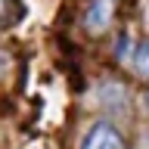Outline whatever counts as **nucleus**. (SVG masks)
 <instances>
[{"label": "nucleus", "instance_id": "f257e3e1", "mask_svg": "<svg viewBox=\"0 0 149 149\" xmlns=\"http://www.w3.org/2000/svg\"><path fill=\"white\" fill-rule=\"evenodd\" d=\"M81 149H124V137H121V130L115 124L96 121L81 137Z\"/></svg>", "mask_w": 149, "mask_h": 149}, {"label": "nucleus", "instance_id": "f03ea898", "mask_svg": "<svg viewBox=\"0 0 149 149\" xmlns=\"http://www.w3.org/2000/svg\"><path fill=\"white\" fill-rule=\"evenodd\" d=\"M109 19H112V0H93V6L87 9V28L96 34L109 25Z\"/></svg>", "mask_w": 149, "mask_h": 149}, {"label": "nucleus", "instance_id": "7ed1b4c3", "mask_svg": "<svg viewBox=\"0 0 149 149\" xmlns=\"http://www.w3.org/2000/svg\"><path fill=\"white\" fill-rule=\"evenodd\" d=\"M134 68H137V74L149 78V40H143V44L134 50Z\"/></svg>", "mask_w": 149, "mask_h": 149}, {"label": "nucleus", "instance_id": "20e7f679", "mask_svg": "<svg viewBox=\"0 0 149 149\" xmlns=\"http://www.w3.org/2000/svg\"><path fill=\"white\" fill-rule=\"evenodd\" d=\"M146 106H149V96H146Z\"/></svg>", "mask_w": 149, "mask_h": 149}, {"label": "nucleus", "instance_id": "39448f33", "mask_svg": "<svg viewBox=\"0 0 149 149\" xmlns=\"http://www.w3.org/2000/svg\"><path fill=\"white\" fill-rule=\"evenodd\" d=\"M0 6H3V0H0Z\"/></svg>", "mask_w": 149, "mask_h": 149}]
</instances>
